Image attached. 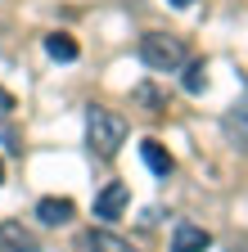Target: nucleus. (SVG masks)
Segmentation results:
<instances>
[{
  "label": "nucleus",
  "instance_id": "obj_3",
  "mask_svg": "<svg viewBox=\"0 0 248 252\" xmlns=\"http://www.w3.org/2000/svg\"><path fill=\"white\" fill-rule=\"evenodd\" d=\"M221 131H226V140H230L235 149H244V153H248V90H244L239 99L226 108V117H221Z\"/></svg>",
  "mask_w": 248,
  "mask_h": 252
},
{
  "label": "nucleus",
  "instance_id": "obj_6",
  "mask_svg": "<svg viewBox=\"0 0 248 252\" xmlns=\"http://www.w3.org/2000/svg\"><path fill=\"white\" fill-rule=\"evenodd\" d=\"M36 234L23 220H0V252H36Z\"/></svg>",
  "mask_w": 248,
  "mask_h": 252
},
{
  "label": "nucleus",
  "instance_id": "obj_4",
  "mask_svg": "<svg viewBox=\"0 0 248 252\" xmlns=\"http://www.w3.org/2000/svg\"><path fill=\"white\" fill-rule=\"evenodd\" d=\"M127 203H131V189L122 185V180H108L100 194H95V216L100 220H117L122 212H127Z\"/></svg>",
  "mask_w": 248,
  "mask_h": 252
},
{
  "label": "nucleus",
  "instance_id": "obj_7",
  "mask_svg": "<svg viewBox=\"0 0 248 252\" xmlns=\"http://www.w3.org/2000/svg\"><path fill=\"white\" fill-rule=\"evenodd\" d=\"M212 248V234L203 225H190V220H180L176 234H172V252H208Z\"/></svg>",
  "mask_w": 248,
  "mask_h": 252
},
{
  "label": "nucleus",
  "instance_id": "obj_11",
  "mask_svg": "<svg viewBox=\"0 0 248 252\" xmlns=\"http://www.w3.org/2000/svg\"><path fill=\"white\" fill-rule=\"evenodd\" d=\"M131 104H140V108H149V113H163V108H167V94L153 86V81H140V86L131 90Z\"/></svg>",
  "mask_w": 248,
  "mask_h": 252
},
{
  "label": "nucleus",
  "instance_id": "obj_12",
  "mask_svg": "<svg viewBox=\"0 0 248 252\" xmlns=\"http://www.w3.org/2000/svg\"><path fill=\"white\" fill-rule=\"evenodd\" d=\"M180 86H185V90H190V94H203V90H208V63H203V59H194V63H190V68H185V77H180Z\"/></svg>",
  "mask_w": 248,
  "mask_h": 252
},
{
  "label": "nucleus",
  "instance_id": "obj_2",
  "mask_svg": "<svg viewBox=\"0 0 248 252\" xmlns=\"http://www.w3.org/2000/svg\"><path fill=\"white\" fill-rule=\"evenodd\" d=\"M140 63L149 72H176L185 63V45L167 32H144L140 36Z\"/></svg>",
  "mask_w": 248,
  "mask_h": 252
},
{
  "label": "nucleus",
  "instance_id": "obj_9",
  "mask_svg": "<svg viewBox=\"0 0 248 252\" xmlns=\"http://www.w3.org/2000/svg\"><path fill=\"white\" fill-rule=\"evenodd\" d=\"M72 198H41L36 203V216H41V225H68L72 220Z\"/></svg>",
  "mask_w": 248,
  "mask_h": 252
},
{
  "label": "nucleus",
  "instance_id": "obj_1",
  "mask_svg": "<svg viewBox=\"0 0 248 252\" xmlns=\"http://www.w3.org/2000/svg\"><path fill=\"white\" fill-rule=\"evenodd\" d=\"M86 144L95 149L100 158H113L122 144H127V117L113 108H86Z\"/></svg>",
  "mask_w": 248,
  "mask_h": 252
},
{
  "label": "nucleus",
  "instance_id": "obj_10",
  "mask_svg": "<svg viewBox=\"0 0 248 252\" xmlns=\"http://www.w3.org/2000/svg\"><path fill=\"white\" fill-rule=\"evenodd\" d=\"M45 54H50L54 63H72V59L81 54V45L68 36V32H50V36H45Z\"/></svg>",
  "mask_w": 248,
  "mask_h": 252
},
{
  "label": "nucleus",
  "instance_id": "obj_5",
  "mask_svg": "<svg viewBox=\"0 0 248 252\" xmlns=\"http://www.w3.org/2000/svg\"><path fill=\"white\" fill-rule=\"evenodd\" d=\"M77 252H136L122 234L113 230H81L77 234Z\"/></svg>",
  "mask_w": 248,
  "mask_h": 252
},
{
  "label": "nucleus",
  "instance_id": "obj_14",
  "mask_svg": "<svg viewBox=\"0 0 248 252\" xmlns=\"http://www.w3.org/2000/svg\"><path fill=\"white\" fill-rule=\"evenodd\" d=\"M0 185H5V162H0Z\"/></svg>",
  "mask_w": 248,
  "mask_h": 252
},
{
  "label": "nucleus",
  "instance_id": "obj_8",
  "mask_svg": "<svg viewBox=\"0 0 248 252\" xmlns=\"http://www.w3.org/2000/svg\"><path fill=\"white\" fill-rule=\"evenodd\" d=\"M140 158H144V167H149L153 176H163V180H167V176H172V167H176L163 140H144V144H140Z\"/></svg>",
  "mask_w": 248,
  "mask_h": 252
},
{
  "label": "nucleus",
  "instance_id": "obj_13",
  "mask_svg": "<svg viewBox=\"0 0 248 252\" xmlns=\"http://www.w3.org/2000/svg\"><path fill=\"white\" fill-rule=\"evenodd\" d=\"M167 5H172V9H185V5H194V0H167Z\"/></svg>",
  "mask_w": 248,
  "mask_h": 252
}]
</instances>
